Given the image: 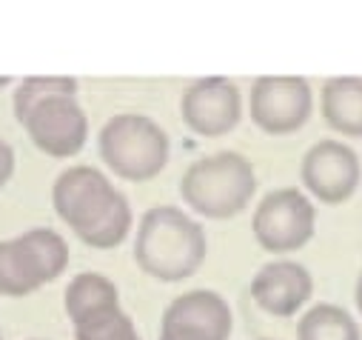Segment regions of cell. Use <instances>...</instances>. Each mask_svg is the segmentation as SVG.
Returning a JSON list of instances; mask_svg holds the SVG:
<instances>
[{"label": "cell", "instance_id": "obj_21", "mask_svg": "<svg viewBox=\"0 0 362 340\" xmlns=\"http://www.w3.org/2000/svg\"><path fill=\"white\" fill-rule=\"evenodd\" d=\"M9 83H12V77H0V89H6Z\"/></svg>", "mask_w": 362, "mask_h": 340}, {"label": "cell", "instance_id": "obj_22", "mask_svg": "<svg viewBox=\"0 0 362 340\" xmlns=\"http://www.w3.org/2000/svg\"><path fill=\"white\" fill-rule=\"evenodd\" d=\"M160 340H177V337H171V334H160Z\"/></svg>", "mask_w": 362, "mask_h": 340}, {"label": "cell", "instance_id": "obj_14", "mask_svg": "<svg viewBox=\"0 0 362 340\" xmlns=\"http://www.w3.org/2000/svg\"><path fill=\"white\" fill-rule=\"evenodd\" d=\"M297 340H362V329L342 306L317 303L300 317Z\"/></svg>", "mask_w": 362, "mask_h": 340}, {"label": "cell", "instance_id": "obj_6", "mask_svg": "<svg viewBox=\"0 0 362 340\" xmlns=\"http://www.w3.org/2000/svg\"><path fill=\"white\" fill-rule=\"evenodd\" d=\"M311 86L303 77H257L248 112L265 135H291L311 118Z\"/></svg>", "mask_w": 362, "mask_h": 340}, {"label": "cell", "instance_id": "obj_13", "mask_svg": "<svg viewBox=\"0 0 362 340\" xmlns=\"http://www.w3.org/2000/svg\"><path fill=\"white\" fill-rule=\"evenodd\" d=\"M117 306H120L117 286L98 272H83L66 286V314L71 317L74 326L100 317Z\"/></svg>", "mask_w": 362, "mask_h": 340}, {"label": "cell", "instance_id": "obj_16", "mask_svg": "<svg viewBox=\"0 0 362 340\" xmlns=\"http://www.w3.org/2000/svg\"><path fill=\"white\" fill-rule=\"evenodd\" d=\"M40 286H43V280L35 272L29 254L23 251L18 237L0 243V295H6V298H26V295H32Z\"/></svg>", "mask_w": 362, "mask_h": 340}, {"label": "cell", "instance_id": "obj_9", "mask_svg": "<svg viewBox=\"0 0 362 340\" xmlns=\"http://www.w3.org/2000/svg\"><path fill=\"white\" fill-rule=\"evenodd\" d=\"M186 126L200 137H223L243 118L240 89L226 77H203L183 92L180 101Z\"/></svg>", "mask_w": 362, "mask_h": 340}, {"label": "cell", "instance_id": "obj_4", "mask_svg": "<svg viewBox=\"0 0 362 340\" xmlns=\"http://www.w3.org/2000/svg\"><path fill=\"white\" fill-rule=\"evenodd\" d=\"M103 163L123 181L146 183L168 163V137L146 115L123 112L106 120L98 137Z\"/></svg>", "mask_w": 362, "mask_h": 340}, {"label": "cell", "instance_id": "obj_10", "mask_svg": "<svg viewBox=\"0 0 362 340\" xmlns=\"http://www.w3.org/2000/svg\"><path fill=\"white\" fill-rule=\"evenodd\" d=\"M163 334L177 340H228L231 309L211 289L186 292L163 312Z\"/></svg>", "mask_w": 362, "mask_h": 340}, {"label": "cell", "instance_id": "obj_3", "mask_svg": "<svg viewBox=\"0 0 362 340\" xmlns=\"http://www.w3.org/2000/svg\"><path fill=\"white\" fill-rule=\"evenodd\" d=\"M257 192L254 166L240 152H217L200 157L186 169L180 195L186 206L211 220H228L240 215Z\"/></svg>", "mask_w": 362, "mask_h": 340}, {"label": "cell", "instance_id": "obj_2", "mask_svg": "<svg viewBox=\"0 0 362 340\" xmlns=\"http://www.w3.org/2000/svg\"><path fill=\"white\" fill-rule=\"evenodd\" d=\"M137 266L163 283L192 278L206 261V232L177 206H154L143 215L134 237Z\"/></svg>", "mask_w": 362, "mask_h": 340}, {"label": "cell", "instance_id": "obj_17", "mask_svg": "<svg viewBox=\"0 0 362 340\" xmlns=\"http://www.w3.org/2000/svg\"><path fill=\"white\" fill-rule=\"evenodd\" d=\"M54 95H77V80L74 77H26V80H21L15 101H12L15 118L23 123L26 115L37 103H43L46 98H54Z\"/></svg>", "mask_w": 362, "mask_h": 340}, {"label": "cell", "instance_id": "obj_8", "mask_svg": "<svg viewBox=\"0 0 362 340\" xmlns=\"http://www.w3.org/2000/svg\"><path fill=\"white\" fill-rule=\"evenodd\" d=\"M32 143L49 157H74L88 137V118L74 95H54L37 103L23 120Z\"/></svg>", "mask_w": 362, "mask_h": 340}, {"label": "cell", "instance_id": "obj_19", "mask_svg": "<svg viewBox=\"0 0 362 340\" xmlns=\"http://www.w3.org/2000/svg\"><path fill=\"white\" fill-rule=\"evenodd\" d=\"M15 175V152L12 146L0 137V189H4Z\"/></svg>", "mask_w": 362, "mask_h": 340}, {"label": "cell", "instance_id": "obj_12", "mask_svg": "<svg viewBox=\"0 0 362 340\" xmlns=\"http://www.w3.org/2000/svg\"><path fill=\"white\" fill-rule=\"evenodd\" d=\"M322 118L334 132L362 137V77H334L325 83Z\"/></svg>", "mask_w": 362, "mask_h": 340}, {"label": "cell", "instance_id": "obj_20", "mask_svg": "<svg viewBox=\"0 0 362 340\" xmlns=\"http://www.w3.org/2000/svg\"><path fill=\"white\" fill-rule=\"evenodd\" d=\"M354 298H356V306H359V314H362V275L356 278V286H354Z\"/></svg>", "mask_w": 362, "mask_h": 340}, {"label": "cell", "instance_id": "obj_7", "mask_svg": "<svg viewBox=\"0 0 362 340\" xmlns=\"http://www.w3.org/2000/svg\"><path fill=\"white\" fill-rule=\"evenodd\" d=\"M300 178L305 189L325 206H339L359 189L362 166L356 152L342 140L314 143L300 166Z\"/></svg>", "mask_w": 362, "mask_h": 340}, {"label": "cell", "instance_id": "obj_1", "mask_svg": "<svg viewBox=\"0 0 362 340\" xmlns=\"http://www.w3.org/2000/svg\"><path fill=\"white\" fill-rule=\"evenodd\" d=\"M57 217L92 249H115L132 229V206L95 166H71L54 181Z\"/></svg>", "mask_w": 362, "mask_h": 340}, {"label": "cell", "instance_id": "obj_5", "mask_svg": "<svg viewBox=\"0 0 362 340\" xmlns=\"http://www.w3.org/2000/svg\"><path fill=\"white\" fill-rule=\"evenodd\" d=\"M317 209L300 189H277L259 200L251 229L257 243L271 254H288L314 237Z\"/></svg>", "mask_w": 362, "mask_h": 340}, {"label": "cell", "instance_id": "obj_11", "mask_svg": "<svg viewBox=\"0 0 362 340\" xmlns=\"http://www.w3.org/2000/svg\"><path fill=\"white\" fill-rule=\"evenodd\" d=\"M314 292L311 272L294 261H274L265 264L254 280H251V298L254 303L274 314V317H291L300 306L308 303Z\"/></svg>", "mask_w": 362, "mask_h": 340}, {"label": "cell", "instance_id": "obj_15", "mask_svg": "<svg viewBox=\"0 0 362 340\" xmlns=\"http://www.w3.org/2000/svg\"><path fill=\"white\" fill-rule=\"evenodd\" d=\"M18 243L29 254V261L43 283L63 275V269L69 264V246L54 229H29L18 237Z\"/></svg>", "mask_w": 362, "mask_h": 340}, {"label": "cell", "instance_id": "obj_18", "mask_svg": "<svg viewBox=\"0 0 362 340\" xmlns=\"http://www.w3.org/2000/svg\"><path fill=\"white\" fill-rule=\"evenodd\" d=\"M74 340H140L132 317L117 306L100 317L74 326Z\"/></svg>", "mask_w": 362, "mask_h": 340}]
</instances>
